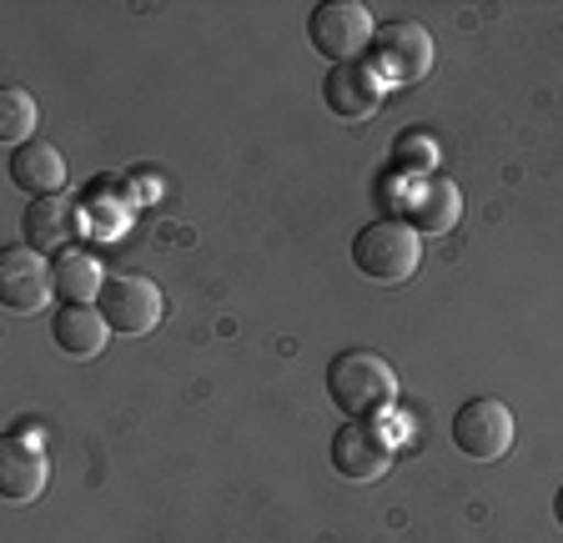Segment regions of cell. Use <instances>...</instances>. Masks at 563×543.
<instances>
[{"instance_id": "cell-1", "label": "cell", "mask_w": 563, "mask_h": 543, "mask_svg": "<svg viewBox=\"0 0 563 543\" xmlns=\"http://www.w3.org/2000/svg\"><path fill=\"white\" fill-rule=\"evenodd\" d=\"M328 398L347 418H377L398 398V373L387 367V357L367 353V347H347L328 363Z\"/></svg>"}, {"instance_id": "cell-2", "label": "cell", "mask_w": 563, "mask_h": 543, "mask_svg": "<svg viewBox=\"0 0 563 543\" xmlns=\"http://www.w3.org/2000/svg\"><path fill=\"white\" fill-rule=\"evenodd\" d=\"M422 262V236L402 217H377L352 236V267L383 287L408 282Z\"/></svg>"}, {"instance_id": "cell-3", "label": "cell", "mask_w": 563, "mask_h": 543, "mask_svg": "<svg viewBox=\"0 0 563 543\" xmlns=\"http://www.w3.org/2000/svg\"><path fill=\"white\" fill-rule=\"evenodd\" d=\"M373 36H377V21L357 0H322V5H312V15H307V41H312V51L338 60V66L342 60H357L363 51H373Z\"/></svg>"}, {"instance_id": "cell-4", "label": "cell", "mask_w": 563, "mask_h": 543, "mask_svg": "<svg viewBox=\"0 0 563 543\" xmlns=\"http://www.w3.org/2000/svg\"><path fill=\"white\" fill-rule=\"evenodd\" d=\"M96 312L106 318V328L121 332V337H146V332L162 322L166 302H162V287L141 272H111L96 297Z\"/></svg>"}, {"instance_id": "cell-5", "label": "cell", "mask_w": 563, "mask_h": 543, "mask_svg": "<svg viewBox=\"0 0 563 543\" xmlns=\"http://www.w3.org/2000/svg\"><path fill=\"white\" fill-rule=\"evenodd\" d=\"M373 71L393 86H418L433 71V36L422 21H387L373 36Z\"/></svg>"}, {"instance_id": "cell-6", "label": "cell", "mask_w": 563, "mask_h": 543, "mask_svg": "<svg viewBox=\"0 0 563 543\" xmlns=\"http://www.w3.org/2000/svg\"><path fill=\"white\" fill-rule=\"evenodd\" d=\"M453 443L478 463H498L514 448V413L498 398H468L453 413Z\"/></svg>"}, {"instance_id": "cell-7", "label": "cell", "mask_w": 563, "mask_h": 543, "mask_svg": "<svg viewBox=\"0 0 563 543\" xmlns=\"http://www.w3.org/2000/svg\"><path fill=\"white\" fill-rule=\"evenodd\" d=\"M328 458L342 478H352V484H373V478L387 473V463H393V443H387V433L377 423L352 418V423H342L338 433H332Z\"/></svg>"}, {"instance_id": "cell-8", "label": "cell", "mask_w": 563, "mask_h": 543, "mask_svg": "<svg viewBox=\"0 0 563 543\" xmlns=\"http://www.w3.org/2000/svg\"><path fill=\"white\" fill-rule=\"evenodd\" d=\"M56 292V272L46 267V257L31 247H5L0 257V302L15 318H31V312L46 308V297Z\"/></svg>"}, {"instance_id": "cell-9", "label": "cell", "mask_w": 563, "mask_h": 543, "mask_svg": "<svg viewBox=\"0 0 563 543\" xmlns=\"http://www.w3.org/2000/svg\"><path fill=\"white\" fill-rule=\"evenodd\" d=\"M463 217V197L448 177H408L402 187V222L412 232H453Z\"/></svg>"}, {"instance_id": "cell-10", "label": "cell", "mask_w": 563, "mask_h": 543, "mask_svg": "<svg viewBox=\"0 0 563 543\" xmlns=\"http://www.w3.org/2000/svg\"><path fill=\"white\" fill-rule=\"evenodd\" d=\"M322 101H328L332 117L363 121L383 107V76L367 60H342V66L328 71V81H322Z\"/></svg>"}, {"instance_id": "cell-11", "label": "cell", "mask_w": 563, "mask_h": 543, "mask_svg": "<svg viewBox=\"0 0 563 543\" xmlns=\"http://www.w3.org/2000/svg\"><path fill=\"white\" fill-rule=\"evenodd\" d=\"M21 232H25V247L46 257V252H70L81 222H76V207L66 197H31V207L21 217Z\"/></svg>"}, {"instance_id": "cell-12", "label": "cell", "mask_w": 563, "mask_h": 543, "mask_svg": "<svg viewBox=\"0 0 563 543\" xmlns=\"http://www.w3.org/2000/svg\"><path fill=\"white\" fill-rule=\"evenodd\" d=\"M46 484H51L46 453H35L31 443L11 437L0 448V494H5V503H35V498L46 494Z\"/></svg>"}, {"instance_id": "cell-13", "label": "cell", "mask_w": 563, "mask_h": 543, "mask_svg": "<svg viewBox=\"0 0 563 543\" xmlns=\"http://www.w3.org/2000/svg\"><path fill=\"white\" fill-rule=\"evenodd\" d=\"M11 181L31 197H60L66 187V156L51 142H25L11 152Z\"/></svg>"}, {"instance_id": "cell-14", "label": "cell", "mask_w": 563, "mask_h": 543, "mask_svg": "<svg viewBox=\"0 0 563 543\" xmlns=\"http://www.w3.org/2000/svg\"><path fill=\"white\" fill-rule=\"evenodd\" d=\"M106 318L91 308V302H66V308H56V318H51V337H56V347L66 357H96L106 347Z\"/></svg>"}, {"instance_id": "cell-15", "label": "cell", "mask_w": 563, "mask_h": 543, "mask_svg": "<svg viewBox=\"0 0 563 543\" xmlns=\"http://www.w3.org/2000/svg\"><path fill=\"white\" fill-rule=\"evenodd\" d=\"M51 272H56V292L66 297V302H91V297H101V287H106L101 262H96L91 252H81V247L60 252Z\"/></svg>"}, {"instance_id": "cell-16", "label": "cell", "mask_w": 563, "mask_h": 543, "mask_svg": "<svg viewBox=\"0 0 563 543\" xmlns=\"http://www.w3.org/2000/svg\"><path fill=\"white\" fill-rule=\"evenodd\" d=\"M35 117H41V111H35L31 91H21V86H5V91H0V136L11 142V152L31 142Z\"/></svg>"}, {"instance_id": "cell-17", "label": "cell", "mask_w": 563, "mask_h": 543, "mask_svg": "<svg viewBox=\"0 0 563 543\" xmlns=\"http://www.w3.org/2000/svg\"><path fill=\"white\" fill-rule=\"evenodd\" d=\"M553 519L563 523V488H559V494H553Z\"/></svg>"}]
</instances>
